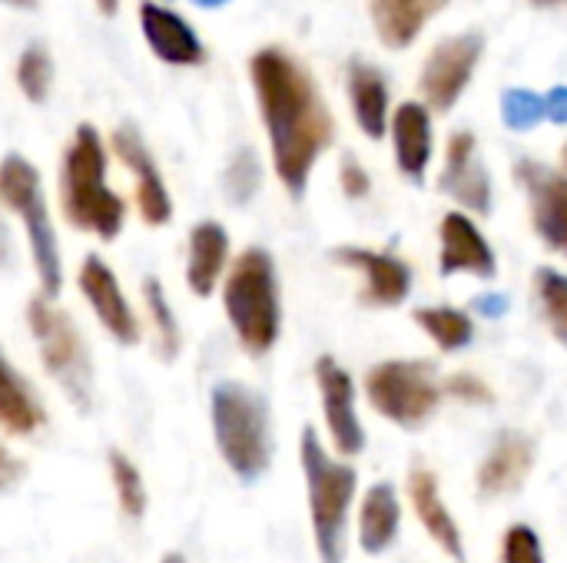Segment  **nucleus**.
<instances>
[{
    "label": "nucleus",
    "instance_id": "f3484780",
    "mask_svg": "<svg viewBox=\"0 0 567 563\" xmlns=\"http://www.w3.org/2000/svg\"><path fill=\"white\" fill-rule=\"evenodd\" d=\"M405 488H409L412 511H415V518L422 521L425 534H429L452 561L468 563V551H465L462 528H458V521L452 518V511H449V504H445V498H442L439 478H435L429 468H412Z\"/></svg>",
    "mask_w": 567,
    "mask_h": 563
},
{
    "label": "nucleus",
    "instance_id": "412c9836",
    "mask_svg": "<svg viewBox=\"0 0 567 563\" xmlns=\"http://www.w3.org/2000/svg\"><path fill=\"white\" fill-rule=\"evenodd\" d=\"M392 143L402 176L422 186L432 163V113L422 103H402L392 116Z\"/></svg>",
    "mask_w": 567,
    "mask_h": 563
},
{
    "label": "nucleus",
    "instance_id": "c03bdc74",
    "mask_svg": "<svg viewBox=\"0 0 567 563\" xmlns=\"http://www.w3.org/2000/svg\"><path fill=\"white\" fill-rule=\"evenodd\" d=\"M561 166H565V173H567V143H565V149H561Z\"/></svg>",
    "mask_w": 567,
    "mask_h": 563
},
{
    "label": "nucleus",
    "instance_id": "4468645a",
    "mask_svg": "<svg viewBox=\"0 0 567 563\" xmlns=\"http://www.w3.org/2000/svg\"><path fill=\"white\" fill-rule=\"evenodd\" d=\"M110 146L120 156V163L136 176V209H140V219L146 226H166L173 219V199H169L163 173H159L150 146L143 143L140 129L136 126H120L110 136Z\"/></svg>",
    "mask_w": 567,
    "mask_h": 563
},
{
    "label": "nucleus",
    "instance_id": "a19ab883",
    "mask_svg": "<svg viewBox=\"0 0 567 563\" xmlns=\"http://www.w3.org/2000/svg\"><path fill=\"white\" fill-rule=\"evenodd\" d=\"M159 563H189L183 554H176V551H169V554H163V561Z\"/></svg>",
    "mask_w": 567,
    "mask_h": 563
},
{
    "label": "nucleus",
    "instance_id": "aec40b11",
    "mask_svg": "<svg viewBox=\"0 0 567 563\" xmlns=\"http://www.w3.org/2000/svg\"><path fill=\"white\" fill-rule=\"evenodd\" d=\"M226 269H229V232L213 219L196 222L186 252V285L193 289V295L209 299L213 289L226 279Z\"/></svg>",
    "mask_w": 567,
    "mask_h": 563
},
{
    "label": "nucleus",
    "instance_id": "39448f33",
    "mask_svg": "<svg viewBox=\"0 0 567 563\" xmlns=\"http://www.w3.org/2000/svg\"><path fill=\"white\" fill-rule=\"evenodd\" d=\"M209 421L226 468L243 484H256L272 465V428L266 398L249 385L219 382L209 395Z\"/></svg>",
    "mask_w": 567,
    "mask_h": 563
},
{
    "label": "nucleus",
    "instance_id": "a211bd4d",
    "mask_svg": "<svg viewBox=\"0 0 567 563\" xmlns=\"http://www.w3.org/2000/svg\"><path fill=\"white\" fill-rule=\"evenodd\" d=\"M535 468V445L528 435L518 431H505L498 435V441L492 445V451L485 455L482 468H478V498L492 501V498H505L525 488L528 475Z\"/></svg>",
    "mask_w": 567,
    "mask_h": 563
},
{
    "label": "nucleus",
    "instance_id": "9d476101",
    "mask_svg": "<svg viewBox=\"0 0 567 563\" xmlns=\"http://www.w3.org/2000/svg\"><path fill=\"white\" fill-rule=\"evenodd\" d=\"M316 385L322 398V415H326V431L332 438V448L342 458H355L365 451V428L355 408V382L352 375L332 358L322 355L316 362Z\"/></svg>",
    "mask_w": 567,
    "mask_h": 563
},
{
    "label": "nucleus",
    "instance_id": "c9c22d12",
    "mask_svg": "<svg viewBox=\"0 0 567 563\" xmlns=\"http://www.w3.org/2000/svg\"><path fill=\"white\" fill-rule=\"evenodd\" d=\"M27 475V465L0 445V491H13Z\"/></svg>",
    "mask_w": 567,
    "mask_h": 563
},
{
    "label": "nucleus",
    "instance_id": "473e14b6",
    "mask_svg": "<svg viewBox=\"0 0 567 563\" xmlns=\"http://www.w3.org/2000/svg\"><path fill=\"white\" fill-rule=\"evenodd\" d=\"M502 563H545V548H542V538L535 534V528L512 524L505 531Z\"/></svg>",
    "mask_w": 567,
    "mask_h": 563
},
{
    "label": "nucleus",
    "instance_id": "f704fd0d",
    "mask_svg": "<svg viewBox=\"0 0 567 563\" xmlns=\"http://www.w3.org/2000/svg\"><path fill=\"white\" fill-rule=\"evenodd\" d=\"M339 183H342V192L349 199H365L372 192V179L369 173L362 169V163L355 156H346L342 166H339Z\"/></svg>",
    "mask_w": 567,
    "mask_h": 563
},
{
    "label": "nucleus",
    "instance_id": "f03ea898",
    "mask_svg": "<svg viewBox=\"0 0 567 563\" xmlns=\"http://www.w3.org/2000/svg\"><path fill=\"white\" fill-rule=\"evenodd\" d=\"M60 206L73 229L113 242L126 222V202L106 186V146L100 133L76 126L60 169Z\"/></svg>",
    "mask_w": 567,
    "mask_h": 563
},
{
    "label": "nucleus",
    "instance_id": "20e7f679",
    "mask_svg": "<svg viewBox=\"0 0 567 563\" xmlns=\"http://www.w3.org/2000/svg\"><path fill=\"white\" fill-rule=\"evenodd\" d=\"M223 309L249 355H266L282 335V295L276 259L252 246L246 249L223 279Z\"/></svg>",
    "mask_w": 567,
    "mask_h": 563
},
{
    "label": "nucleus",
    "instance_id": "0eeeda50",
    "mask_svg": "<svg viewBox=\"0 0 567 563\" xmlns=\"http://www.w3.org/2000/svg\"><path fill=\"white\" fill-rule=\"evenodd\" d=\"M27 325L37 342L43 372L60 385L73 408L86 411L93 402V362L73 319L56 302L33 295L27 302Z\"/></svg>",
    "mask_w": 567,
    "mask_h": 563
},
{
    "label": "nucleus",
    "instance_id": "ddd939ff",
    "mask_svg": "<svg viewBox=\"0 0 567 563\" xmlns=\"http://www.w3.org/2000/svg\"><path fill=\"white\" fill-rule=\"evenodd\" d=\"M76 289L83 292L86 305L93 309L96 322L110 332L113 342H120L126 348H133L140 342L143 332H140V322H136V312L130 309L116 272L100 256L83 259V265L76 272Z\"/></svg>",
    "mask_w": 567,
    "mask_h": 563
},
{
    "label": "nucleus",
    "instance_id": "393cba45",
    "mask_svg": "<svg viewBox=\"0 0 567 563\" xmlns=\"http://www.w3.org/2000/svg\"><path fill=\"white\" fill-rule=\"evenodd\" d=\"M43 428V408L10 358L0 352V431L13 438H30Z\"/></svg>",
    "mask_w": 567,
    "mask_h": 563
},
{
    "label": "nucleus",
    "instance_id": "37998d69",
    "mask_svg": "<svg viewBox=\"0 0 567 563\" xmlns=\"http://www.w3.org/2000/svg\"><path fill=\"white\" fill-rule=\"evenodd\" d=\"M0 3H10V7H33L37 0H0Z\"/></svg>",
    "mask_w": 567,
    "mask_h": 563
},
{
    "label": "nucleus",
    "instance_id": "f257e3e1",
    "mask_svg": "<svg viewBox=\"0 0 567 563\" xmlns=\"http://www.w3.org/2000/svg\"><path fill=\"white\" fill-rule=\"evenodd\" d=\"M262 126L269 133L272 166L292 199L309 186L319 156L336 136L332 113L312 73L279 46H266L249 63Z\"/></svg>",
    "mask_w": 567,
    "mask_h": 563
},
{
    "label": "nucleus",
    "instance_id": "7ed1b4c3",
    "mask_svg": "<svg viewBox=\"0 0 567 563\" xmlns=\"http://www.w3.org/2000/svg\"><path fill=\"white\" fill-rule=\"evenodd\" d=\"M299 461L309 491L312 538L322 563H346L349 551V514L359 491V471L326 451L316 428H306L299 438Z\"/></svg>",
    "mask_w": 567,
    "mask_h": 563
},
{
    "label": "nucleus",
    "instance_id": "9b49d317",
    "mask_svg": "<svg viewBox=\"0 0 567 563\" xmlns=\"http://www.w3.org/2000/svg\"><path fill=\"white\" fill-rule=\"evenodd\" d=\"M515 179L528 192L532 226L538 239L567 259V173H558L535 159L515 163Z\"/></svg>",
    "mask_w": 567,
    "mask_h": 563
},
{
    "label": "nucleus",
    "instance_id": "e433bc0d",
    "mask_svg": "<svg viewBox=\"0 0 567 563\" xmlns=\"http://www.w3.org/2000/svg\"><path fill=\"white\" fill-rule=\"evenodd\" d=\"M545 116L558 126H567V86H551L545 93Z\"/></svg>",
    "mask_w": 567,
    "mask_h": 563
},
{
    "label": "nucleus",
    "instance_id": "6e6552de",
    "mask_svg": "<svg viewBox=\"0 0 567 563\" xmlns=\"http://www.w3.org/2000/svg\"><path fill=\"white\" fill-rule=\"evenodd\" d=\"M442 385L435 365L425 358H389L369 368L365 398L392 425L419 431L442 405Z\"/></svg>",
    "mask_w": 567,
    "mask_h": 563
},
{
    "label": "nucleus",
    "instance_id": "58836bf2",
    "mask_svg": "<svg viewBox=\"0 0 567 563\" xmlns=\"http://www.w3.org/2000/svg\"><path fill=\"white\" fill-rule=\"evenodd\" d=\"M7 259H10V236H7V226L0 219V262H7Z\"/></svg>",
    "mask_w": 567,
    "mask_h": 563
},
{
    "label": "nucleus",
    "instance_id": "1a4fd4ad",
    "mask_svg": "<svg viewBox=\"0 0 567 563\" xmlns=\"http://www.w3.org/2000/svg\"><path fill=\"white\" fill-rule=\"evenodd\" d=\"M482 50H485V37L478 30H468V33L445 37L429 53L419 86H422L425 103L435 113H449L458 103V96L472 83V73L482 60Z\"/></svg>",
    "mask_w": 567,
    "mask_h": 563
},
{
    "label": "nucleus",
    "instance_id": "a878e982",
    "mask_svg": "<svg viewBox=\"0 0 567 563\" xmlns=\"http://www.w3.org/2000/svg\"><path fill=\"white\" fill-rule=\"evenodd\" d=\"M415 322L449 355L468 348L472 338H475L472 315L462 312V309H452V305H425V309H415Z\"/></svg>",
    "mask_w": 567,
    "mask_h": 563
},
{
    "label": "nucleus",
    "instance_id": "c756f323",
    "mask_svg": "<svg viewBox=\"0 0 567 563\" xmlns=\"http://www.w3.org/2000/svg\"><path fill=\"white\" fill-rule=\"evenodd\" d=\"M53 83V60L43 46H27L17 60V86L30 103H43Z\"/></svg>",
    "mask_w": 567,
    "mask_h": 563
},
{
    "label": "nucleus",
    "instance_id": "c85d7f7f",
    "mask_svg": "<svg viewBox=\"0 0 567 563\" xmlns=\"http://www.w3.org/2000/svg\"><path fill=\"white\" fill-rule=\"evenodd\" d=\"M110 478H113V491L120 501V511L133 521H140L146 514V484L140 468L123 455V451H110Z\"/></svg>",
    "mask_w": 567,
    "mask_h": 563
},
{
    "label": "nucleus",
    "instance_id": "2eb2a0df",
    "mask_svg": "<svg viewBox=\"0 0 567 563\" xmlns=\"http://www.w3.org/2000/svg\"><path fill=\"white\" fill-rule=\"evenodd\" d=\"M439 189L475 216L492 212V176H488L485 163L478 159L475 133H468V129L452 133L449 149H445V166L439 176Z\"/></svg>",
    "mask_w": 567,
    "mask_h": 563
},
{
    "label": "nucleus",
    "instance_id": "79ce46f5",
    "mask_svg": "<svg viewBox=\"0 0 567 563\" xmlns=\"http://www.w3.org/2000/svg\"><path fill=\"white\" fill-rule=\"evenodd\" d=\"M196 7H223V3H229V0H193Z\"/></svg>",
    "mask_w": 567,
    "mask_h": 563
},
{
    "label": "nucleus",
    "instance_id": "dca6fc26",
    "mask_svg": "<svg viewBox=\"0 0 567 563\" xmlns=\"http://www.w3.org/2000/svg\"><path fill=\"white\" fill-rule=\"evenodd\" d=\"M442 256H439V272L445 279L452 275H475V279H495L498 272V256L488 246L485 232L475 226L472 216L465 212H449L442 219Z\"/></svg>",
    "mask_w": 567,
    "mask_h": 563
},
{
    "label": "nucleus",
    "instance_id": "6ab92c4d",
    "mask_svg": "<svg viewBox=\"0 0 567 563\" xmlns=\"http://www.w3.org/2000/svg\"><path fill=\"white\" fill-rule=\"evenodd\" d=\"M140 23H143V33H146V43L150 50L173 63V66H196L206 60V50L196 37V30L173 10L159 7V3H143L140 7Z\"/></svg>",
    "mask_w": 567,
    "mask_h": 563
},
{
    "label": "nucleus",
    "instance_id": "a18cd8bd",
    "mask_svg": "<svg viewBox=\"0 0 567 563\" xmlns=\"http://www.w3.org/2000/svg\"><path fill=\"white\" fill-rule=\"evenodd\" d=\"M538 3H555V0H538Z\"/></svg>",
    "mask_w": 567,
    "mask_h": 563
},
{
    "label": "nucleus",
    "instance_id": "423d86ee",
    "mask_svg": "<svg viewBox=\"0 0 567 563\" xmlns=\"http://www.w3.org/2000/svg\"><path fill=\"white\" fill-rule=\"evenodd\" d=\"M0 202L20 216L23 229H27V242H30V259L40 279V295L43 299H56L63 289V259H60V242H56V229L47 209V196H43V183L40 173L30 159L10 153L0 163Z\"/></svg>",
    "mask_w": 567,
    "mask_h": 563
},
{
    "label": "nucleus",
    "instance_id": "5701e85b",
    "mask_svg": "<svg viewBox=\"0 0 567 563\" xmlns=\"http://www.w3.org/2000/svg\"><path fill=\"white\" fill-rule=\"evenodd\" d=\"M449 0H372V23L385 46L405 50Z\"/></svg>",
    "mask_w": 567,
    "mask_h": 563
},
{
    "label": "nucleus",
    "instance_id": "4be33fe9",
    "mask_svg": "<svg viewBox=\"0 0 567 563\" xmlns=\"http://www.w3.org/2000/svg\"><path fill=\"white\" fill-rule=\"evenodd\" d=\"M402 531V504L389 481H379L365 491L359 508V544L365 554H385Z\"/></svg>",
    "mask_w": 567,
    "mask_h": 563
},
{
    "label": "nucleus",
    "instance_id": "2f4dec72",
    "mask_svg": "<svg viewBox=\"0 0 567 563\" xmlns=\"http://www.w3.org/2000/svg\"><path fill=\"white\" fill-rule=\"evenodd\" d=\"M502 119L515 133H528L545 119V96L525 86H512L502 93Z\"/></svg>",
    "mask_w": 567,
    "mask_h": 563
},
{
    "label": "nucleus",
    "instance_id": "72a5a7b5",
    "mask_svg": "<svg viewBox=\"0 0 567 563\" xmlns=\"http://www.w3.org/2000/svg\"><path fill=\"white\" fill-rule=\"evenodd\" d=\"M445 395H452L455 402H465V405H495V392L485 378L478 375H468V372H458L452 375L445 385H442Z\"/></svg>",
    "mask_w": 567,
    "mask_h": 563
},
{
    "label": "nucleus",
    "instance_id": "cd10ccee",
    "mask_svg": "<svg viewBox=\"0 0 567 563\" xmlns=\"http://www.w3.org/2000/svg\"><path fill=\"white\" fill-rule=\"evenodd\" d=\"M535 299L542 309V319L548 332L558 338V345L567 348V275L558 269H538L535 272Z\"/></svg>",
    "mask_w": 567,
    "mask_h": 563
},
{
    "label": "nucleus",
    "instance_id": "ea45409f",
    "mask_svg": "<svg viewBox=\"0 0 567 563\" xmlns=\"http://www.w3.org/2000/svg\"><path fill=\"white\" fill-rule=\"evenodd\" d=\"M116 3H120V0H96V7H100L103 17H113V13H116Z\"/></svg>",
    "mask_w": 567,
    "mask_h": 563
},
{
    "label": "nucleus",
    "instance_id": "7c9ffc66",
    "mask_svg": "<svg viewBox=\"0 0 567 563\" xmlns=\"http://www.w3.org/2000/svg\"><path fill=\"white\" fill-rule=\"evenodd\" d=\"M262 186V166H259V156L252 149H239L233 156V163L226 166V176H223V189H226V199L233 206H246Z\"/></svg>",
    "mask_w": 567,
    "mask_h": 563
},
{
    "label": "nucleus",
    "instance_id": "b1692460",
    "mask_svg": "<svg viewBox=\"0 0 567 563\" xmlns=\"http://www.w3.org/2000/svg\"><path fill=\"white\" fill-rule=\"evenodd\" d=\"M349 103L359 129L369 139H382L389 129V83L375 66L359 60L349 66Z\"/></svg>",
    "mask_w": 567,
    "mask_h": 563
},
{
    "label": "nucleus",
    "instance_id": "4c0bfd02",
    "mask_svg": "<svg viewBox=\"0 0 567 563\" xmlns=\"http://www.w3.org/2000/svg\"><path fill=\"white\" fill-rule=\"evenodd\" d=\"M475 312L485 315V319H502V315H508V295H502V292H485V295L475 299Z\"/></svg>",
    "mask_w": 567,
    "mask_h": 563
},
{
    "label": "nucleus",
    "instance_id": "f8f14e48",
    "mask_svg": "<svg viewBox=\"0 0 567 563\" xmlns=\"http://www.w3.org/2000/svg\"><path fill=\"white\" fill-rule=\"evenodd\" d=\"M332 259L365 279L359 302L369 309H399L412 292V282H415L412 265L392 252H375V249H362V246H339V249H332Z\"/></svg>",
    "mask_w": 567,
    "mask_h": 563
},
{
    "label": "nucleus",
    "instance_id": "bb28decb",
    "mask_svg": "<svg viewBox=\"0 0 567 563\" xmlns=\"http://www.w3.org/2000/svg\"><path fill=\"white\" fill-rule=\"evenodd\" d=\"M143 302H146V312H150V322L156 332V352L163 362H173L183 348V325H179V319L166 299V289L156 275L143 279Z\"/></svg>",
    "mask_w": 567,
    "mask_h": 563
}]
</instances>
